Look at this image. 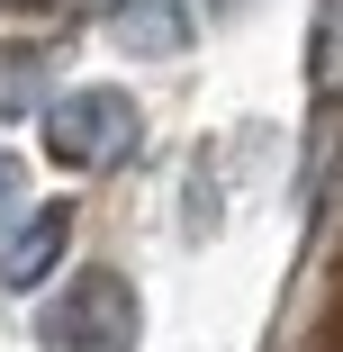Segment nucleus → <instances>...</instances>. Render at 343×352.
Returning <instances> with one entry per match:
<instances>
[{
  "instance_id": "20e7f679",
  "label": "nucleus",
  "mask_w": 343,
  "mask_h": 352,
  "mask_svg": "<svg viewBox=\"0 0 343 352\" xmlns=\"http://www.w3.org/2000/svg\"><path fill=\"white\" fill-rule=\"evenodd\" d=\"M63 235H73V217H63V208H36V217L0 244V289H36L54 271V253H63Z\"/></svg>"
},
{
  "instance_id": "f257e3e1",
  "label": "nucleus",
  "mask_w": 343,
  "mask_h": 352,
  "mask_svg": "<svg viewBox=\"0 0 343 352\" xmlns=\"http://www.w3.org/2000/svg\"><path fill=\"white\" fill-rule=\"evenodd\" d=\"M135 325H145V307H135V289L118 271H73L63 298L45 307L36 343L45 352H135Z\"/></svg>"
},
{
  "instance_id": "39448f33",
  "label": "nucleus",
  "mask_w": 343,
  "mask_h": 352,
  "mask_svg": "<svg viewBox=\"0 0 343 352\" xmlns=\"http://www.w3.org/2000/svg\"><path fill=\"white\" fill-rule=\"evenodd\" d=\"M54 91V45H0V118H27Z\"/></svg>"
},
{
  "instance_id": "423d86ee",
  "label": "nucleus",
  "mask_w": 343,
  "mask_h": 352,
  "mask_svg": "<svg viewBox=\"0 0 343 352\" xmlns=\"http://www.w3.org/2000/svg\"><path fill=\"white\" fill-rule=\"evenodd\" d=\"M307 82H316L325 126H334V109H343V0H316V54H307Z\"/></svg>"
},
{
  "instance_id": "7ed1b4c3",
  "label": "nucleus",
  "mask_w": 343,
  "mask_h": 352,
  "mask_svg": "<svg viewBox=\"0 0 343 352\" xmlns=\"http://www.w3.org/2000/svg\"><path fill=\"white\" fill-rule=\"evenodd\" d=\"M109 36L126 54H181L190 45V0H118V10H109Z\"/></svg>"
},
{
  "instance_id": "6e6552de",
  "label": "nucleus",
  "mask_w": 343,
  "mask_h": 352,
  "mask_svg": "<svg viewBox=\"0 0 343 352\" xmlns=\"http://www.w3.org/2000/svg\"><path fill=\"white\" fill-rule=\"evenodd\" d=\"M208 10H226V0H208Z\"/></svg>"
},
{
  "instance_id": "0eeeda50",
  "label": "nucleus",
  "mask_w": 343,
  "mask_h": 352,
  "mask_svg": "<svg viewBox=\"0 0 343 352\" xmlns=\"http://www.w3.org/2000/svg\"><path fill=\"white\" fill-rule=\"evenodd\" d=\"M27 217H36V208H27V163H10V154H0V244H10Z\"/></svg>"
},
{
  "instance_id": "f03ea898",
  "label": "nucleus",
  "mask_w": 343,
  "mask_h": 352,
  "mask_svg": "<svg viewBox=\"0 0 343 352\" xmlns=\"http://www.w3.org/2000/svg\"><path fill=\"white\" fill-rule=\"evenodd\" d=\"M135 135H145V118H135L126 91H63L45 109V154L73 172H118L135 154Z\"/></svg>"
}]
</instances>
